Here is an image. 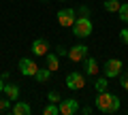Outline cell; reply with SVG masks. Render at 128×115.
Segmentation results:
<instances>
[{"label":"cell","mask_w":128,"mask_h":115,"mask_svg":"<svg viewBox=\"0 0 128 115\" xmlns=\"http://www.w3.org/2000/svg\"><path fill=\"white\" fill-rule=\"evenodd\" d=\"M120 83H122V88L128 92V70H126V73H122V77H120Z\"/></svg>","instance_id":"obj_20"},{"label":"cell","mask_w":128,"mask_h":115,"mask_svg":"<svg viewBox=\"0 0 128 115\" xmlns=\"http://www.w3.org/2000/svg\"><path fill=\"white\" fill-rule=\"evenodd\" d=\"M43 113H45V115H60V107H58V102H51V105H47L45 109H43Z\"/></svg>","instance_id":"obj_16"},{"label":"cell","mask_w":128,"mask_h":115,"mask_svg":"<svg viewBox=\"0 0 128 115\" xmlns=\"http://www.w3.org/2000/svg\"><path fill=\"white\" fill-rule=\"evenodd\" d=\"M58 107H60V115H73V113L79 111V100H75V98H66V100H60Z\"/></svg>","instance_id":"obj_4"},{"label":"cell","mask_w":128,"mask_h":115,"mask_svg":"<svg viewBox=\"0 0 128 115\" xmlns=\"http://www.w3.org/2000/svg\"><path fill=\"white\" fill-rule=\"evenodd\" d=\"M79 13H81V17H88V6H81V9H79Z\"/></svg>","instance_id":"obj_23"},{"label":"cell","mask_w":128,"mask_h":115,"mask_svg":"<svg viewBox=\"0 0 128 115\" xmlns=\"http://www.w3.org/2000/svg\"><path fill=\"white\" fill-rule=\"evenodd\" d=\"M120 6H122V2H118V0H107L105 2V9L109 11V13H118Z\"/></svg>","instance_id":"obj_15"},{"label":"cell","mask_w":128,"mask_h":115,"mask_svg":"<svg viewBox=\"0 0 128 115\" xmlns=\"http://www.w3.org/2000/svg\"><path fill=\"white\" fill-rule=\"evenodd\" d=\"M2 92H4L6 98H11V100H17V98H19V85H15V83H6Z\"/></svg>","instance_id":"obj_10"},{"label":"cell","mask_w":128,"mask_h":115,"mask_svg":"<svg viewBox=\"0 0 128 115\" xmlns=\"http://www.w3.org/2000/svg\"><path fill=\"white\" fill-rule=\"evenodd\" d=\"M49 77H51V70H49V68H38L36 75H34V79H36L38 83H45Z\"/></svg>","instance_id":"obj_14"},{"label":"cell","mask_w":128,"mask_h":115,"mask_svg":"<svg viewBox=\"0 0 128 115\" xmlns=\"http://www.w3.org/2000/svg\"><path fill=\"white\" fill-rule=\"evenodd\" d=\"M11 107V98H0V111H9Z\"/></svg>","instance_id":"obj_19"},{"label":"cell","mask_w":128,"mask_h":115,"mask_svg":"<svg viewBox=\"0 0 128 115\" xmlns=\"http://www.w3.org/2000/svg\"><path fill=\"white\" fill-rule=\"evenodd\" d=\"M32 109L28 102H15L13 105V115H30Z\"/></svg>","instance_id":"obj_11"},{"label":"cell","mask_w":128,"mask_h":115,"mask_svg":"<svg viewBox=\"0 0 128 115\" xmlns=\"http://www.w3.org/2000/svg\"><path fill=\"white\" fill-rule=\"evenodd\" d=\"M36 70H38V66H36L34 60H30V58H22V60H19V73H22V75H26V77H34Z\"/></svg>","instance_id":"obj_6"},{"label":"cell","mask_w":128,"mask_h":115,"mask_svg":"<svg viewBox=\"0 0 128 115\" xmlns=\"http://www.w3.org/2000/svg\"><path fill=\"white\" fill-rule=\"evenodd\" d=\"M73 34H75V36H79V38L90 36V34H92V21H90L88 17L75 19V23H73Z\"/></svg>","instance_id":"obj_2"},{"label":"cell","mask_w":128,"mask_h":115,"mask_svg":"<svg viewBox=\"0 0 128 115\" xmlns=\"http://www.w3.org/2000/svg\"><path fill=\"white\" fill-rule=\"evenodd\" d=\"M68 58L73 62H81V60H86L88 58V47L86 45H75L73 49L68 51Z\"/></svg>","instance_id":"obj_8"},{"label":"cell","mask_w":128,"mask_h":115,"mask_svg":"<svg viewBox=\"0 0 128 115\" xmlns=\"http://www.w3.org/2000/svg\"><path fill=\"white\" fill-rule=\"evenodd\" d=\"M94 88H96V92H105L107 90V77H98L94 81Z\"/></svg>","instance_id":"obj_17"},{"label":"cell","mask_w":128,"mask_h":115,"mask_svg":"<svg viewBox=\"0 0 128 115\" xmlns=\"http://www.w3.org/2000/svg\"><path fill=\"white\" fill-rule=\"evenodd\" d=\"M122 75V60H107L105 62V77H118Z\"/></svg>","instance_id":"obj_7"},{"label":"cell","mask_w":128,"mask_h":115,"mask_svg":"<svg viewBox=\"0 0 128 115\" xmlns=\"http://www.w3.org/2000/svg\"><path fill=\"white\" fill-rule=\"evenodd\" d=\"M96 107H98V111H102V113H115V111L120 109V98L115 96V94H109L105 90V92H98V96H96Z\"/></svg>","instance_id":"obj_1"},{"label":"cell","mask_w":128,"mask_h":115,"mask_svg":"<svg viewBox=\"0 0 128 115\" xmlns=\"http://www.w3.org/2000/svg\"><path fill=\"white\" fill-rule=\"evenodd\" d=\"M66 88L68 90H81L86 88V77L81 73H68L66 75Z\"/></svg>","instance_id":"obj_3"},{"label":"cell","mask_w":128,"mask_h":115,"mask_svg":"<svg viewBox=\"0 0 128 115\" xmlns=\"http://www.w3.org/2000/svg\"><path fill=\"white\" fill-rule=\"evenodd\" d=\"M47 68H49L51 73L60 68V60H58V53H49V51H47Z\"/></svg>","instance_id":"obj_12"},{"label":"cell","mask_w":128,"mask_h":115,"mask_svg":"<svg viewBox=\"0 0 128 115\" xmlns=\"http://www.w3.org/2000/svg\"><path fill=\"white\" fill-rule=\"evenodd\" d=\"M86 73L88 75H98V62L94 58H86Z\"/></svg>","instance_id":"obj_13"},{"label":"cell","mask_w":128,"mask_h":115,"mask_svg":"<svg viewBox=\"0 0 128 115\" xmlns=\"http://www.w3.org/2000/svg\"><path fill=\"white\" fill-rule=\"evenodd\" d=\"M2 90H4V83H2V77H0V92H2Z\"/></svg>","instance_id":"obj_24"},{"label":"cell","mask_w":128,"mask_h":115,"mask_svg":"<svg viewBox=\"0 0 128 115\" xmlns=\"http://www.w3.org/2000/svg\"><path fill=\"white\" fill-rule=\"evenodd\" d=\"M47 98H49V102H60V100H62L58 92H49V94H47Z\"/></svg>","instance_id":"obj_21"},{"label":"cell","mask_w":128,"mask_h":115,"mask_svg":"<svg viewBox=\"0 0 128 115\" xmlns=\"http://www.w3.org/2000/svg\"><path fill=\"white\" fill-rule=\"evenodd\" d=\"M120 36H122V41H124V43L128 45V28H124L122 32H120Z\"/></svg>","instance_id":"obj_22"},{"label":"cell","mask_w":128,"mask_h":115,"mask_svg":"<svg viewBox=\"0 0 128 115\" xmlns=\"http://www.w3.org/2000/svg\"><path fill=\"white\" fill-rule=\"evenodd\" d=\"M118 13H120V19L128 23V4H122V6H120V11H118Z\"/></svg>","instance_id":"obj_18"},{"label":"cell","mask_w":128,"mask_h":115,"mask_svg":"<svg viewBox=\"0 0 128 115\" xmlns=\"http://www.w3.org/2000/svg\"><path fill=\"white\" fill-rule=\"evenodd\" d=\"M47 51H49V43L45 38H34L32 41V53L34 55H47Z\"/></svg>","instance_id":"obj_9"},{"label":"cell","mask_w":128,"mask_h":115,"mask_svg":"<svg viewBox=\"0 0 128 115\" xmlns=\"http://www.w3.org/2000/svg\"><path fill=\"white\" fill-rule=\"evenodd\" d=\"M58 23L62 28H73V23H75V9H62V11H58Z\"/></svg>","instance_id":"obj_5"}]
</instances>
